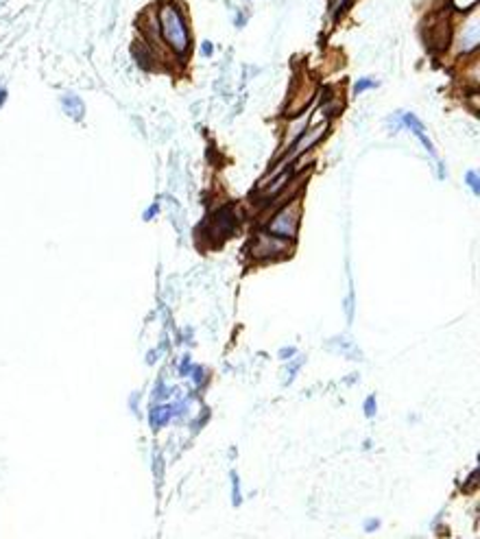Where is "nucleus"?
<instances>
[{"mask_svg": "<svg viewBox=\"0 0 480 539\" xmlns=\"http://www.w3.org/2000/svg\"><path fill=\"white\" fill-rule=\"evenodd\" d=\"M162 20V33H164V40L172 46V50L177 55H184L188 50V31H186L182 11H179L177 4H164L160 14Z\"/></svg>", "mask_w": 480, "mask_h": 539, "instance_id": "f257e3e1", "label": "nucleus"}, {"mask_svg": "<svg viewBox=\"0 0 480 539\" xmlns=\"http://www.w3.org/2000/svg\"><path fill=\"white\" fill-rule=\"evenodd\" d=\"M297 220H299V210L297 206L284 208L282 212L275 216L271 223H268V232L275 234V236H284V238H292L297 232Z\"/></svg>", "mask_w": 480, "mask_h": 539, "instance_id": "f03ea898", "label": "nucleus"}, {"mask_svg": "<svg viewBox=\"0 0 480 539\" xmlns=\"http://www.w3.org/2000/svg\"><path fill=\"white\" fill-rule=\"evenodd\" d=\"M258 247H266V251H262L260 258H275L286 251V242L273 236H260L258 238Z\"/></svg>", "mask_w": 480, "mask_h": 539, "instance_id": "7ed1b4c3", "label": "nucleus"}, {"mask_svg": "<svg viewBox=\"0 0 480 539\" xmlns=\"http://www.w3.org/2000/svg\"><path fill=\"white\" fill-rule=\"evenodd\" d=\"M404 124L410 131H415V134H417V131H424V124L419 122V118L412 116V114H406V116H404Z\"/></svg>", "mask_w": 480, "mask_h": 539, "instance_id": "20e7f679", "label": "nucleus"}, {"mask_svg": "<svg viewBox=\"0 0 480 539\" xmlns=\"http://www.w3.org/2000/svg\"><path fill=\"white\" fill-rule=\"evenodd\" d=\"M467 184L472 186L474 194H478V192H480V184H478V177H476V172H474V170L467 172Z\"/></svg>", "mask_w": 480, "mask_h": 539, "instance_id": "39448f33", "label": "nucleus"}, {"mask_svg": "<svg viewBox=\"0 0 480 539\" xmlns=\"http://www.w3.org/2000/svg\"><path fill=\"white\" fill-rule=\"evenodd\" d=\"M371 86H376V83L369 81V79H362V81L356 83V88H354V90H356V94H360V92H364V90H369Z\"/></svg>", "mask_w": 480, "mask_h": 539, "instance_id": "423d86ee", "label": "nucleus"}, {"mask_svg": "<svg viewBox=\"0 0 480 539\" xmlns=\"http://www.w3.org/2000/svg\"><path fill=\"white\" fill-rule=\"evenodd\" d=\"M232 482H234V504H240V491H238V478L232 476Z\"/></svg>", "mask_w": 480, "mask_h": 539, "instance_id": "0eeeda50", "label": "nucleus"}, {"mask_svg": "<svg viewBox=\"0 0 480 539\" xmlns=\"http://www.w3.org/2000/svg\"><path fill=\"white\" fill-rule=\"evenodd\" d=\"M364 412H367L369 417H374V412H376V402H374V398H369V400H367V406H364Z\"/></svg>", "mask_w": 480, "mask_h": 539, "instance_id": "6e6552de", "label": "nucleus"}, {"mask_svg": "<svg viewBox=\"0 0 480 539\" xmlns=\"http://www.w3.org/2000/svg\"><path fill=\"white\" fill-rule=\"evenodd\" d=\"M203 55L206 57L212 55V44H210V42H203Z\"/></svg>", "mask_w": 480, "mask_h": 539, "instance_id": "1a4fd4ad", "label": "nucleus"}]
</instances>
